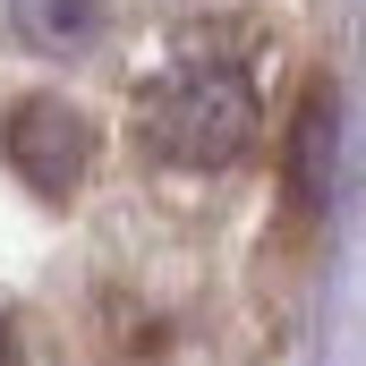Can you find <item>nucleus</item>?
I'll list each match as a JSON object with an SVG mask.
<instances>
[{"mask_svg":"<svg viewBox=\"0 0 366 366\" xmlns=\"http://www.w3.org/2000/svg\"><path fill=\"white\" fill-rule=\"evenodd\" d=\"M256 69L239 51H187L137 94V145L162 171H230L256 145Z\"/></svg>","mask_w":366,"mask_h":366,"instance_id":"f257e3e1","label":"nucleus"},{"mask_svg":"<svg viewBox=\"0 0 366 366\" xmlns=\"http://www.w3.org/2000/svg\"><path fill=\"white\" fill-rule=\"evenodd\" d=\"M0 154L34 196H77L94 171V119L77 102H60V94H26L0 119Z\"/></svg>","mask_w":366,"mask_h":366,"instance_id":"f03ea898","label":"nucleus"},{"mask_svg":"<svg viewBox=\"0 0 366 366\" xmlns=\"http://www.w3.org/2000/svg\"><path fill=\"white\" fill-rule=\"evenodd\" d=\"M332 187H341V94L315 86L290 119V145H281V196L298 222H324Z\"/></svg>","mask_w":366,"mask_h":366,"instance_id":"7ed1b4c3","label":"nucleus"},{"mask_svg":"<svg viewBox=\"0 0 366 366\" xmlns=\"http://www.w3.org/2000/svg\"><path fill=\"white\" fill-rule=\"evenodd\" d=\"M9 26L51 60H86L102 43V0H9Z\"/></svg>","mask_w":366,"mask_h":366,"instance_id":"20e7f679","label":"nucleus"},{"mask_svg":"<svg viewBox=\"0 0 366 366\" xmlns=\"http://www.w3.org/2000/svg\"><path fill=\"white\" fill-rule=\"evenodd\" d=\"M0 366H17V332H9V315H0Z\"/></svg>","mask_w":366,"mask_h":366,"instance_id":"39448f33","label":"nucleus"}]
</instances>
